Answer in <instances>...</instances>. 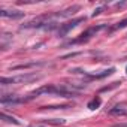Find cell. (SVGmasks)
<instances>
[{"label": "cell", "instance_id": "6da1fadb", "mask_svg": "<svg viewBox=\"0 0 127 127\" xmlns=\"http://www.w3.org/2000/svg\"><path fill=\"white\" fill-rule=\"evenodd\" d=\"M40 79V75L36 73H21L17 76H11V78H2L0 79V84L2 85H15V84H29L33 81Z\"/></svg>", "mask_w": 127, "mask_h": 127}, {"label": "cell", "instance_id": "7a4b0ae2", "mask_svg": "<svg viewBox=\"0 0 127 127\" xmlns=\"http://www.w3.org/2000/svg\"><path fill=\"white\" fill-rule=\"evenodd\" d=\"M84 21H85V17H81V18H75V20H72V21H69L66 24H61V27L58 29V34L60 36H64L66 33H69L72 29H75L76 26H79Z\"/></svg>", "mask_w": 127, "mask_h": 127}, {"label": "cell", "instance_id": "3957f363", "mask_svg": "<svg viewBox=\"0 0 127 127\" xmlns=\"http://www.w3.org/2000/svg\"><path fill=\"white\" fill-rule=\"evenodd\" d=\"M0 102H2V105H17V103L24 102V99H20L15 94H5V96H2Z\"/></svg>", "mask_w": 127, "mask_h": 127}, {"label": "cell", "instance_id": "277c9868", "mask_svg": "<svg viewBox=\"0 0 127 127\" xmlns=\"http://www.w3.org/2000/svg\"><path fill=\"white\" fill-rule=\"evenodd\" d=\"M76 11H79V6H72V8H67V9H64V11H61V12L54 14L52 17H54V18H67V17H72Z\"/></svg>", "mask_w": 127, "mask_h": 127}, {"label": "cell", "instance_id": "5b68a950", "mask_svg": "<svg viewBox=\"0 0 127 127\" xmlns=\"http://www.w3.org/2000/svg\"><path fill=\"white\" fill-rule=\"evenodd\" d=\"M0 15L3 18H12V20H18V18H23L24 17V12H20V11H6V9H2L0 11Z\"/></svg>", "mask_w": 127, "mask_h": 127}, {"label": "cell", "instance_id": "8992f818", "mask_svg": "<svg viewBox=\"0 0 127 127\" xmlns=\"http://www.w3.org/2000/svg\"><path fill=\"white\" fill-rule=\"evenodd\" d=\"M100 29H103V26H97V27H91V29H88V30H87L85 33H82V34H81V37H79V39H76L75 42H84V40L90 39V37H91L93 34H96Z\"/></svg>", "mask_w": 127, "mask_h": 127}, {"label": "cell", "instance_id": "52a82bcc", "mask_svg": "<svg viewBox=\"0 0 127 127\" xmlns=\"http://www.w3.org/2000/svg\"><path fill=\"white\" fill-rule=\"evenodd\" d=\"M0 118H2V120H3L5 123H11V124H17V126L20 124V121H18L17 118H14V117H11V115H8V114H5V112H3L2 115H0Z\"/></svg>", "mask_w": 127, "mask_h": 127}, {"label": "cell", "instance_id": "ba28073f", "mask_svg": "<svg viewBox=\"0 0 127 127\" xmlns=\"http://www.w3.org/2000/svg\"><path fill=\"white\" fill-rule=\"evenodd\" d=\"M124 27H127V18L123 20V21H120V23H117L114 27H111L109 33H112V32H115V30H120V29H124Z\"/></svg>", "mask_w": 127, "mask_h": 127}, {"label": "cell", "instance_id": "9c48e42d", "mask_svg": "<svg viewBox=\"0 0 127 127\" xmlns=\"http://www.w3.org/2000/svg\"><path fill=\"white\" fill-rule=\"evenodd\" d=\"M100 103H102V100H100L99 97H94L91 102H88V105H87V106H88L90 109H97V108L100 106Z\"/></svg>", "mask_w": 127, "mask_h": 127}, {"label": "cell", "instance_id": "30bf717a", "mask_svg": "<svg viewBox=\"0 0 127 127\" xmlns=\"http://www.w3.org/2000/svg\"><path fill=\"white\" fill-rule=\"evenodd\" d=\"M109 114H111V115H120V114L123 115V114H127V112H126V109H124L123 106H115V108H112V109L109 111Z\"/></svg>", "mask_w": 127, "mask_h": 127}, {"label": "cell", "instance_id": "8fae6325", "mask_svg": "<svg viewBox=\"0 0 127 127\" xmlns=\"http://www.w3.org/2000/svg\"><path fill=\"white\" fill-rule=\"evenodd\" d=\"M34 66H37L36 63H29V64H21V66H15V67H12L11 70H20V69H29V67H34Z\"/></svg>", "mask_w": 127, "mask_h": 127}, {"label": "cell", "instance_id": "7c38bea8", "mask_svg": "<svg viewBox=\"0 0 127 127\" xmlns=\"http://www.w3.org/2000/svg\"><path fill=\"white\" fill-rule=\"evenodd\" d=\"M102 11H103V8H97V9H96V11L93 12V17H96V15H99V14H100Z\"/></svg>", "mask_w": 127, "mask_h": 127}, {"label": "cell", "instance_id": "4fadbf2b", "mask_svg": "<svg viewBox=\"0 0 127 127\" xmlns=\"http://www.w3.org/2000/svg\"><path fill=\"white\" fill-rule=\"evenodd\" d=\"M114 127H127V124H115Z\"/></svg>", "mask_w": 127, "mask_h": 127}, {"label": "cell", "instance_id": "5bb4252c", "mask_svg": "<svg viewBox=\"0 0 127 127\" xmlns=\"http://www.w3.org/2000/svg\"><path fill=\"white\" fill-rule=\"evenodd\" d=\"M126 73H127V67H126Z\"/></svg>", "mask_w": 127, "mask_h": 127}, {"label": "cell", "instance_id": "9a60e30c", "mask_svg": "<svg viewBox=\"0 0 127 127\" xmlns=\"http://www.w3.org/2000/svg\"><path fill=\"white\" fill-rule=\"evenodd\" d=\"M37 127H43V126H37Z\"/></svg>", "mask_w": 127, "mask_h": 127}]
</instances>
